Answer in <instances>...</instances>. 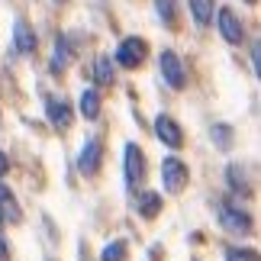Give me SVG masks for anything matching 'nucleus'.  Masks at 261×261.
<instances>
[{
	"mask_svg": "<svg viewBox=\"0 0 261 261\" xmlns=\"http://www.w3.org/2000/svg\"><path fill=\"white\" fill-rule=\"evenodd\" d=\"M219 223H223L226 232H236V236H248L255 229L252 216H248L242 206H236V203H219Z\"/></svg>",
	"mask_w": 261,
	"mask_h": 261,
	"instance_id": "nucleus-1",
	"label": "nucleus"
},
{
	"mask_svg": "<svg viewBox=\"0 0 261 261\" xmlns=\"http://www.w3.org/2000/svg\"><path fill=\"white\" fill-rule=\"evenodd\" d=\"M190 180V171L180 158H165L162 165V184H165V194H180Z\"/></svg>",
	"mask_w": 261,
	"mask_h": 261,
	"instance_id": "nucleus-2",
	"label": "nucleus"
},
{
	"mask_svg": "<svg viewBox=\"0 0 261 261\" xmlns=\"http://www.w3.org/2000/svg\"><path fill=\"white\" fill-rule=\"evenodd\" d=\"M145 55H148V45L142 42L139 36H129L119 42L116 48V65H123V68H139L145 62Z\"/></svg>",
	"mask_w": 261,
	"mask_h": 261,
	"instance_id": "nucleus-3",
	"label": "nucleus"
},
{
	"mask_svg": "<svg viewBox=\"0 0 261 261\" xmlns=\"http://www.w3.org/2000/svg\"><path fill=\"white\" fill-rule=\"evenodd\" d=\"M100 162H103V142L97 136H90L87 145L81 148V155H77V171L84 177H94L100 171Z\"/></svg>",
	"mask_w": 261,
	"mask_h": 261,
	"instance_id": "nucleus-4",
	"label": "nucleus"
},
{
	"mask_svg": "<svg viewBox=\"0 0 261 261\" xmlns=\"http://www.w3.org/2000/svg\"><path fill=\"white\" fill-rule=\"evenodd\" d=\"M158 65H162V74H165V81L171 84L174 90H184L187 87V71H184V62H180V55L177 52H162V58H158Z\"/></svg>",
	"mask_w": 261,
	"mask_h": 261,
	"instance_id": "nucleus-5",
	"label": "nucleus"
},
{
	"mask_svg": "<svg viewBox=\"0 0 261 261\" xmlns=\"http://www.w3.org/2000/svg\"><path fill=\"white\" fill-rule=\"evenodd\" d=\"M216 23H219V33H223V39L229 45H242L245 42V26H242V19H239L229 7H219Z\"/></svg>",
	"mask_w": 261,
	"mask_h": 261,
	"instance_id": "nucleus-6",
	"label": "nucleus"
},
{
	"mask_svg": "<svg viewBox=\"0 0 261 261\" xmlns=\"http://www.w3.org/2000/svg\"><path fill=\"white\" fill-rule=\"evenodd\" d=\"M45 116H48V123H52L58 133H68L71 129V103L68 100H55V97H48L45 100Z\"/></svg>",
	"mask_w": 261,
	"mask_h": 261,
	"instance_id": "nucleus-7",
	"label": "nucleus"
},
{
	"mask_svg": "<svg viewBox=\"0 0 261 261\" xmlns=\"http://www.w3.org/2000/svg\"><path fill=\"white\" fill-rule=\"evenodd\" d=\"M155 136L162 139L168 148H180V145H184V129H180L174 123V116H168V113H162L155 119Z\"/></svg>",
	"mask_w": 261,
	"mask_h": 261,
	"instance_id": "nucleus-8",
	"label": "nucleus"
},
{
	"mask_svg": "<svg viewBox=\"0 0 261 261\" xmlns=\"http://www.w3.org/2000/svg\"><path fill=\"white\" fill-rule=\"evenodd\" d=\"M142 177H145V155L136 142H129L126 145V184L136 187Z\"/></svg>",
	"mask_w": 261,
	"mask_h": 261,
	"instance_id": "nucleus-9",
	"label": "nucleus"
},
{
	"mask_svg": "<svg viewBox=\"0 0 261 261\" xmlns=\"http://www.w3.org/2000/svg\"><path fill=\"white\" fill-rule=\"evenodd\" d=\"M13 45H16L19 55H33L36 52V33H33V26H29L26 19H16L13 23Z\"/></svg>",
	"mask_w": 261,
	"mask_h": 261,
	"instance_id": "nucleus-10",
	"label": "nucleus"
},
{
	"mask_svg": "<svg viewBox=\"0 0 261 261\" xmlns=\"http://www.w3.org/2000/svg\"><path fill=\"white\" fill-rule=\"evenodd\" d=\"M23 219V210H19L16 197L10 194V187L0 180V223H19Z\"/></svg>",
	"mask_w": 261,
	"mask_h": 261,
	"instance_id": "nucleus-11",
	"label": "nucleus"
},
{
	"mask_svg": "<svg viewBox=\"0 0 261 261\" xmlns=\"http://www.w3.org/2000/svg\"><path fill=\"white\" fill-rule=\"evenodd\" d=\"M226 177H229V187L242 197H252V177H248V168L245 165H229L226 168Z\"/></svg>",
	"mask_w": 261,
	"mask_h": 261,
	"instance_id": "nucleus-12",
	"label": "nucleus"
},
{
	"mask_svg": "<svg viewBox=\"0 0 261 261\" xmlns=\"http://www.w3.org/2000/svg\"><path fill=\"white\" fill-rule=\"evenodd\" d=\"M216 13V0H190V16L197 26H210Z\"/></svg>",
	"mask_w": 261,
	"mask_h": 261,
	"instance_id": "nucleus-13",
	"label": "nucleus"
},
{
	"mask_svg": "<svg viewBox=\"0 0 261 261\" xmlns=\"http://www.w3.org/2000/svg\"><path fill=\"white\" fill-rule=\"evenodd\" d=\"M136 210L142 213L145 219H155L158 216V210H162V194H152V190H142L136 200Z\"/></svg>",
	"mask_w": 261,
	"mask_h": 261,
	"instance_id": "nucleus-14",
	"label": "nucleus"
},
{
	"mask_svg": "<svg viewBox=\"0 0 261 261\" xmlns=\"http://www.w3.org/2000/svg\"><path fill=\"white\" fill-rule=\"evenodd\" d=\"M68 62H71V48H68V39L65 36H58V42H55V52H52V74H62Z\"/></svg>",
	"mask_w": 261,
	"mask_h": 261,
	"instance_id": "nucleus-15",
	"label": "nucleus"
},
{
	"mask_svg": "<svg viewBox=\"0 0 261 261\" xmlns=\"http://www.w3.org/2000/svg\"><path fill=\"white\" fill-rule=\"evenodd\" d=\"M94 77H97L100 87H110V84H113V58H110V55H97V62H94Z\"/></svg>",
	"mask_w": 261,
	"mask_h": 261,
	"instance_id": "nucleus-16",
	"label": "nucleus"
},
{
	"mask_svg": "<svg viewBox=\"0 0 261 261\" xmlns=\"http://www.w3.org/2000/svg\"><path fill=\"white\" fill-rule=\"evenodd\" d=\"M81 113L87 119H97L100 116V90L97 87H87L84 94H81Z\"/></svg>",
	"mask_w": 261,
	"mask_h": 261,
	"instance_id": "nucleus-17",
	"label": "nucleus"
},
{
	"mask_svg": "<svg viewBox=\"0 0 261 261\" xmlns=\"http://www.w3.org/2000/svg\"><path fill=\"white\" fill-rule=\"evenodd\" d=\"M155 10H158V16H162V23L168 29L177 26V0H155Z\"/></svg>",
	"mask_w": 261,
	"mask_h": 261,
	"instance_id": "nucleus-18",
	"label": "nucleus"
},
{
	"mask_svg": "<svg viewBox=\"0 0 261 261\" xmlns=\"http://www.w3.org/2000/svg\"><path fill=\"white\" fill-rule=\"evenodd\" d=\"M126 248H129V245L123 242V239H116V242H110L103 252H100V261H126V258H129Z\"/></svg>",
	"mask_w": 261,
	"mask_h": 261,
	"instance_id": "nucleus-19",
	"label": "nucleus"
},
{
	"mask_svg": "<svg viewBox=\"0 0 261 261\" xmlns=\"http://www.w3.org/2000/svg\"><path fill=\"white\" fill-rule=\"evenodd\" d=\"M213 139H216V145L223 148V152H226V148H232V129H229V126H223V123L213 126Z\"/></svg>",
	"mask_w": 261,
	"mask_h": 261,
	"instance_id": "nucleus-20",
	"label": "nucleus"
},
{
	"mask_svg": "<svg viewBox=\"0 0 261 261\" xmlns=\"http://www.w3.org/2000/svg\"><path fill=\"white\" fill-rule=\"evenodd\" d=\"M226 261H258V255L252 252V248H229Z\"/></svg>",
	"mask_w": 261,
	"mask_h": 261,
	"instance_id": "nucleus-21",
	"label": "nucleus"
},
{
	"mask_svg": "<svg viewBox=\"0 0 261 261\" xmlns=\"http://www.w3.org/2000/svg\"><path fill=\"white\" fill-rule=\"evenodd\" d=\"M0 261H10V245H7L4 236H0Z\"/></svg>",
	"mask_w": 261,
	"mask_h": 261,
	"instance_id": "nucleus-22",
	"label": "nucleus"
},
{
	"mask_svg": "<svg viewBox=\"0 0 261 261\" xmlns=\"http://www.w3.org/2000/svg\"><path fill=\"white\" fill-rule=\"evenodd\" d=\"M7 168H10V162H7V155L0 152V174H7Z\"/></svg>",
	"mask_w": 261,
	"mask_h": 261,
	"instance_id": "nucleus-23",
	"label": "nucleus"
},
{
	"mask_svg": "<svg viewBox=\"0 0 261 261\" xmlns=\"http://www.w3.org/2000/svg\"><path fill=\"white\" fill-rule=\"evenodd\" d=\"M55 4H68V0H55Z\"/></svg>",
	"mask_w": 261,
	"mask_h": 261,
	"instance_id": "nucleus-24",
	"label": "nucleus"
},
{
	"mask_svg": "<svg viewBox=\"0 0 261 261\" xmlns=\"http://www.w3.org/2000/svg\"><path fill=\"white\" fill-rule=\"evenodd\" d=\"M248 4H258V0H248Z\"/></svg>",
	"mask_w": 261,
	"mask_h": 261,
	"instance_id": "nucleus-25",
	"label": "nucleus"
}]
</instances>
